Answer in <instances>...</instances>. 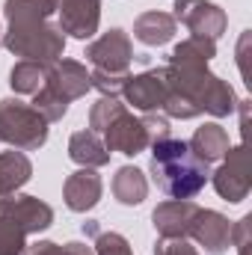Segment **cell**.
Instances as JSON below:
<instances>
[{
	"label": "cell",
	"instance_id": "1",
	"mask_svg": "<svg viewBox=\"0 0 252 255\" xmlns=\"http://www.w3.org/2000/svg\"><path fill=\"white\" fill-rule=\"evenodd\" d=\"M169 98L163 104L166 119H196L199 113H211L217 119L232 116L238 110L235 89L208 71V65H166Z\"/></svg>",
	"mask_w": 252,
	"mask_h": 255
},
{
	"label": "cell",
	"instance_id": "2",
	"mask_svg": "<svg viewBox=\"0 0 252 255\" xmlns=\"http://www.w3.org/2000/svg\"><path fill=\"white\" fill-rule=\"evenodd\" d=\"M151 178L169 199H193L205 190L211 172L184 139L163 136L151 142Z\"/></svg>",
	"mask_w": 252,
	"mask_h": 255
},
{
	"label": "cell",
	"instance_id": "3",
	"mask_svg": "<svg viewBox=\"0 0 252 255\" xmlns=\"http://www.w3.org/2000/svg\"><path fill=\"white\" fill-rule=\"evenodd\" d=\"M89 89H92V77L86 65L77 60H57L48 71V83L33 95V107L48 119V125H54L68 113V104L83 98Z\"/></svg>",
	"mask_w": 252,
	"mask_h": 255
},
{
	"label": "cell",
	"instance_id": "4",
	"mask_svg": "<svg viewBox=\"0 0 252 255\" xmlns=\"http://www.w3.org/2000/svg\"><path fill=\"white\" fill-rule=\"evenodd\" d=\"M3 48L21 60H33V63L54 65L57 60H63L65 51V36L63 30L51 21L42 24H15L6 27V33L0 36Z\"/></svg>",
	"mask_w": 252,
	"mask_h": 255
},
{
	"label": "cell",
	"instance_id": "5",
	"mask_svg": "<svg viewBox=\"0 0 252 255\" xmlns=\"http://www.w3.org/2000/svg\"><path fill=\"white\" fill-rule=\"evenodd\" d=\"M0 142L18 151H39L48 142V119L21 98L0 101Z\"/></svg>",
	"mask_w": 252,
	"mask_h": 255
},
{
	"label": "cell",
	"instance_id": "6",
	"mask_svg": "<svg viewBox=\"0 0 252 255\" xmlns=\"http://www.w3.org/2000/svg\"><path fill=\"white\" fill-rule=\"evenodd\" d=\"M214 181V190L220 193L226 202L238 205L244 202L252 190V169H250V154H247V145H235L226 151L220 169L211 175Z\"/></svg>",
	"mask_w": 252,
	"mask_h": 255
},
{
	"label": "cell",
	"instance_id": "7",
	"mask_svg": "<svg viewBox=\"0 0 252 255\" xmlns=\"http://www.w3.org/2000/svg\"><path fill=\"white\" fill-rule=\"evenodd\" d=\"M125 104H130L139 113H163V104L169 98V77L163 68H148L142 74H130L122 89Z\"/></svg>",
	"mask_w": 252,
	"mask_h": 255
},
{
	"label": "cell",
	"instance_id": "8",
	"mask_svg": "<svg viewBox=\"0 0 252 255\" xmlns=\"http://www.w3.org/2000/svg\"><path fill=\"white\" fill-rule=\"evenodd\" d=\"M175 21H181L193 36H205V39H220L229 27L226 9L211 3V0H175Z\"/></svg>",
	"mask_w": 252,
	"mask_h": 255
},
{
	"label": "cell",
	"instance_id": "9",
	"mask_svg": "<svg viewBox=\"0 0 252 255\" xmlns=\"http://www.w3.org/2000/svg\"><path fill=\"white\" fill-rule=\"evenodd\" d=\"M86 60L95 65L98 71H113V74L130 71V60H133L130 36L125 30H119V27L107 30L101 39L86 45Z\"/></svg>",
	"mask_w": 252,
	"mask_h": 255
},
{
	"label": "cell",
	"instance_id": "10",
	"mask_svg": "<svg viewBox=\"0 0 252 255\" xmlns=\"http://www.w3.org/2000/svg\"><path fill=\"white\" fill-rule=\"evenodd\" d=\"M101 139H104V145L110 151H119V154H127V157H136L139 151H145L151 145L142 119L133 116V113H127V110H122L110 125L104 128Z\"/></svg>",
	"mask_w": 252,
	"mask_h": 255
},
{
	"label": "cell",
	"instance_id": "11",
	"mask_svg": "<svg viewBox=\"0 0 252 255\" xmlns=\"http://www.w3.org/2000/svg\"><path fill=\"white\" fill-rule=\"evenodd\" d=\"M101 24V0H63L60 3V30L71 39H92Z\"/></svg>",
	"mask_w": 252,
	"mask_h": 255
},
{
	"label": "cell",
	"instance_id": "12",
	"mask_svg": "<svg viewBox=\"0 0 252 255\" xmlns=\"http://www.w3.org/2000/svg\"><path fill=\"white\" fill-rule=\"evenodd\" d=\"M190 238L208 255H223L232 247V223L220 211L199 208V214H196V220L190 226Z\"/></svg>",
	"mask_w": 252,
	"mask_h": 255
},
{
	"label": "cell",
	"instance_id": "13",
	"mask_svg": "<svg viewBox=\"0 0 252 255\" xmlns=\"http://www.w3.org/2000/svg\"><path fill=\"white\" fill-rule=\"evenodd\" d=\"M0 208L6 214H12L27 229V235H39V232H48L54 226V208L48 202L36 199V196H18V193H12V196L0 199Z\"/></svg>",
	"mask_w": 252,
	"mask_h": 255
},
{
	"label": "cell",
	"instance_id": "14",
	"mask_svg": "<svg viewBox=\"0 0 252 255\" xmlns=\"http://www.w3.org/2000/svg\"><path fill=\"white\" fill-rule=\"evenodd\" d=\"M196 214H199V205L193 199H169L154 208L151 223L160 238H190V226Z\"/></svg>",
	"mask_w": 252,
	"mask_h": 255
},
{
	"label": "cell",
	"instance_id": "15",
	"mask_svg": "<svg viewBox=\"0 0 252 255\" xmlns=\"http://www.w3.org/2000/svg\"><path fill=\"white\" fill-rule=\"evenodd\" d=\"M101 193H104V181L95 169H86L80 166L77 172H71L65 178V187H63V199L68 205V211L74 214H86L92 211L98 202H101Z\"/></svg>",
	"mask_w": 252,
	"mask_h": 255
},
{
	"label": "cell",
	"instance_id": "16",
	"mask_svg": "<svg viewBox=\"0 0 252 255\" xmlns=\"http://www.w3.org/2000/svg\"><path fill=\"white\" fill-rule=\"evenodd\" d=\"M110 148L104 145L101 133L95 130H77L71 133L68 139V157L77 163V166H86V169H98V166H107L110 163Z\"/></svg>",
	"mask_w": 252,
	"mask_h": 255
},
{
	"label": "cell",
	"instance_id": "17",
	"mask_svg": "<svg viewBox=\"0 0 252 255\" xmlns=\"http://www.w3.org/2000/svg\"><path fill=\"white\" fill-rule=\"evenodd\" d=\"M190 151H193V157H199L202 163H217V160H223L226 157V151L232 148L229 145V130L223 125H217V122H205L202 128H196V133H193V139L187 142Z\"/></svg>",
	"mask_w": 252,
	"mask_h": 255
},
{
	"label": "cell",
	"instance_id": "18",
	"mask_svg": "<svg viewBox=\"0 0 252 255\" xmlns=\"http://www.w3.org/2000/svg\"><path fill=\"white\" fill-rule=\"evenodd\" d=\"M175 27H178V21H175L169 12L151 9V12H142V15L133 21V36H136L142 45H148V48H160V45L172 42Z\"/></svg>",
	"mask_w": 252,
	"mask_h": 255
},
{
	"label": "cell",
	"instance_id": "19",
	"mask_svg": "<svg viewBox=\"0 0 252 255\" xmlns=\"http://www.w3.org/2000/svg\"><path fill=\"white\" fill-rule=\"evenodd\" d=\"M60 3L63 0H6L3 15H6L9 27H15V24H42V21H51V15L60 12Z\"/></svg>",
	"mask_w": 252,
	"mask_h": 255
},
{
	"label": "cell",
	"instance_id": "20",
	"mask_svg": "<svg viewBox=\"0 0 252 255\" xmlns=\"http://www.w3.org/2000/svg\"><path fill=\"white\" fill-rule=\"evenodd\" d=\"M33 178V163L24 151H0V199L18 193Z\"/></svg>",
	"mask_w": 252,
	"mask_h": 255
},
{
	"label": "cell",
	"instance_id": "21",
	"mask_svg": "<svg viewBox=\"0 0 252 255\" xmlns=\"http://www.w3.org/2000/svg\"><path fill=\"white\" fill-rule=\"evenodd\" d=\"M113 196L119 199V205H127V208L142 205L145 196H148V178H145V172L136 169V166L116 169V175H113Z\"/></svg>",
	"mask_w": 252,
	"mask_h": 255
},
{
	"label": "cell",
	"instance_id": "22",
	"mask_svg": "<svg viewBox=\"0 0 252 255\" xmlns=\"http://www.w3.org/2000/svg\"><path fill=\"white\" fill-rule=\"evenodd\" d=\"M48 71H51V65L33 63V60H21V63L12 65V71H9V86L18 95H36L48 83Z\"/></svg>",
	"mask_w": 252,
	"mask_h": 255
},
{
	"label": "cell",
	"instance_id": "23",
	"mask_svg": "<svg viewBox=\"0 0 252 255\" xmlns=\"http://www.w3.org/2000/svg\"><path fill=\"white\" fill-rule=\"evenodd\" d=\"M217 57V42L205 36H190L181 45L172 48L169 65H208Z\"/></svg>",
	"mask_w": 252,
	"mask_h": 255
},
{
	"label": "cell",
	"instance_id": "24",
	"mask_svg": "<svg viewBox=\"0 0 252 255\" xmlns=\"http://www.w3.org/2000/svg\"><path fill=\"white\" fill-rule=\"evenodd\" d=\"M27 250V229L0 208V255H24Z\"/></svg>",
	"mask_w": 252,
	"mask_h": 255
},
{
	"label": "cell",
	"instance_id": "25",
	"mask_svg": "<svg viewBox=\"0 0 252 255\" xmlns=\"http://www.w3.org/2000/svg\"><path fill=\"white\" fill-rule=\"evenodd\" d=\"M83 232L92 235V253L95 255H133L127 238L119 232H101L95 223H83Z\"/></svg>",
	"mask_w": 252,
	"mask_h": 255
},
{
	"label": "cell",
	"instance_id": "26",
	"mask_svg": "<svg viewBox=\"0 0 252 255\" xmlns=\"http://www.w3.org/2000/svg\"><path fill=\"white\" fill-rule=\"evenodd\" d=\"M122 110H127V107L119 101V98H107V95H101V98L92 104V110H89V130L104 133V128L110 125Z\"/></svg>",
	"mask_w": 252,
	"mask_h": 255
},
{
	"label": "cell",
	"instance_id": "27",
	"mask_svg": "<svg viewBox=\"0 0 252 255\" xmlns=\"http://www.w3.org/2000/svg\"><path fill=\"white\" fill-rule=\"evenodd\" d=\"M89 77H92V89H98L101 95H107V98H119L122 95V89H125L127 77H130V71H122V74H113V71H89Z\"/></svg>",
	"mask_w": 252,
	"mask_h": 255
},
{
	"label": "cell",
	"instance_id": "28",
	"mask_svg": "<svg viewBox=\"0 0 252 255\" xmlns=\"http://www.w3.org/2000/svg\"><path fill=\"white\" fill-rule=\"evenodd\" d=\"M24 255H95L92 253V247H86V244H80V241H71V244H54V241H39V244H33V247H27Z\"/></svg>",
	"mask_w": 252,
	"mask_h": 255
},
{
	"label": "cell",
	"instance_id": "29",
	"mask_svg": "<svg viewBox=\"0 0 252 255\" xmlns=\"http://www.w3.org/2000/svg\"><path fill=\"white\" fill-rule=\"evenodd\" d=\"M154 255H199L187 238H160L154 244Z\"/></svg>",
	"mask_w": 252,
	"mask_h": 255
},
{
	"label": "cell",
	"instance_id": "30",
	"mask_svg": "<svg viewBox=\"0 0 252 255\" xmlns=\"http://www.w3.org/2000/svg\"><path fill=\"white\" fill-rule=\"evenodd\" d=\"M232 244L238 247V255H250V247H252V214L241 217L238 226L232 229Z\"/></svg>",
	"mask_w": 252,
	"mask_h": 255
},
{
	"label": "cell",
	"instance_id": "31",
	"mask_svg": "<svg viewBox=\"0 0 252 255\" xmlns=\"http://www.w3.org/2000/svg\"><path fill=\"white\" fill-rule=\"evenodd\" d=\"M142 125H145V133H148L151 142H154V139H163V136H172L169 119H166L163 113H142Z\"/></svg>",
	"mask_w": 252,
	"mask_h": 255
},
{
	"label": "cell",
	"instance_id": "32",
	"mask_svg": "<svg viewBox=\"0 0 252 255\" xmlns=\"http://www.w3.org/2000/svg\"><path fill=\"white\" fill-rule=\"evenodd\" d=\"M0 36H3V30H0Z\"/></svg>",
	"mask_w": 252,
	"mask_h": 255
}]
</instances>
